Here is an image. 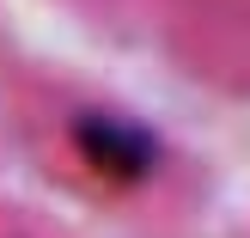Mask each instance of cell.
Segmentation results:
<instances>
[{"instance_id":"1","label":"cell","mask_w":250,"mask_h":238,"mask_svg":"<svg viewBox=\"0 0 250 238\" xmlns=\"http://www.w3.org/2000/svg\"><path fill=\"white\" fill-rule=\"evenodd\" d=\"M73 153H80L110 190H134V183H146V171L159 165V147H153L146 129H134V122H122V116H98V110L73 122Z\"/></svg>"}]
</instances>
